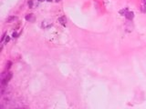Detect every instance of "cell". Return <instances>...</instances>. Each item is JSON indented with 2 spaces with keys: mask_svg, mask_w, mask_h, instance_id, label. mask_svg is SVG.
Returning a JSON list of instances; mask_svg holds the SVG:
<instances>
[{
  "mask_svg": "<svg viewBox=\"0 0 146 109\" xmlns=\"http://www.w3.org/2000/svg\"><path fill=\"white\" fill-rule=\"evenodd\" d=\"M12 78V73L10 72H4L1 74V85L2 86H6L10 79Z\"/></svg>",
  "mask_w": 146,
  "mask_h": 109,
  "instance_id": "6da1fadb",
  "label": "cell"
},
{
  "mask_svg": "<svg viewBox=\"0 0 146 109\" xmlns=\"http://www.w3.org/2000/svg\"><path fill=\"white\" fill-rule=\"evenodd\" d=\"M58 22H59V24H60L62 26H67V18L65 16H60L58 18Z\"/></svg>",
  "mask_w": 146,
  "mask_h": 109,
  "instance_id": "7a4b0ae2",
  "label": "cell"
},
{
  "mask_svg": "<svg viewBox=\"0 0 146 109\" xmlns=\"http://www.w3.org/2000/svg\"><path fill=\"white\" fill-rule=\"evenodd\" d=\"M125 17L127 18V19H129V20H131L132 18L134 17V14L133 12H131V11H128L126 14H125Z\"/></svg>",
  "mask_w": 146,
  "mask_h": 109,
  "instance_id": "3957f363",
  "label": "cell"
},
{
  "mask_svg": "<svg viewBox=\"0 0 146 109\" xmlns=\"http://www.w3.org/2000/svg\"><path fill=\"white\" fill-rule=\"evenodd\" d=\"M25 18L27 21H30V22H34V20H35V16L33 14H29V15L26 16Z\"/></svg>",
  "mask_w": 146,
  "mask_h": 109,
  "instance_id": "277c9868",
  "label": "cell"
},
{
  "mask_svg": "<svg viewBox=\"0 0 146 109\" xmlns=\"http://www.w3.org/2000/svg\"><path fill=\"white\" fill-rule=\"evenodd\" d=\"M17 20V16H8V18L7 19V23H12V22H15Z\"/></svg>",
  "mask_w": 146,
  "mask_h": 109,
  "instance_id": "5b68a950",
  "label": "cell"
},
{
  "mask_svg": "<svg viewBox=\"0 0 146 109\" xmlns=\"http://www.w3.org/2000/svg\"><path fill=\"white\" fill-rule=\"evenodd\" d=\"M51 26V22L48 20H44L42 22V27H48Z\"/></svg>",
  "mask_w": 146,
  "mask_h": 109,
  "instance_id": "8992f818",
  "label": "cell"
},
{
  "mask_svg": "<svg viewBox=\"0 0 146 109\" xmlns=\"http://www.w3.org/2000/svg\"><path fill=\"white\" fill-rule=\"evenodd\" d=\"M29 7H33V1H32V0H29Z\"/></svg>",
  "mask_w": 146,
  "mask_h": 109,
  "instance_id": "52a82bcc",
  "label": "cell"
},
{
  "mask_svg": "<svg viewBox=\"0 0 146 109\" xmlns=\"http://www.w3.org/2000/svg\"><path fill=\"white\" fill-rule=\"evenodd\" d=\"M10 66H11V62L9 61V63L7 64V69H9V68H10Z\"/></svg>",
  "mask_w": 146,
  "mask_h": 109,
  "instance_id": "ba28073f",
  "label": "cell"
},
{
  "mask_svg": "<svg viewBox=\"0 0 146 109\" xmlns=\"http://www.w3.org/2000/svg\"><path fill=\"white\" fill-rule=\"evenodd\" d=\"M9 39H10V38H9V36H7V38H6V42H8Z\"/></svg>",
  "mask_w": 146,
  "mask_h": 109,
  "instance_id": "9c48e42d",
  "label": "cell"
},
{
  "mask_svg": "<svg viewBox=\"0 0 146 109\" xmlns=\"http://www.w3.org/2000/svg\"><path fill=\"white\" fill-rule=\"evenodd\" d=\"M143 3H144V5H145V6H146V0H143Z\"/></svg>",
  "mask_w": 146,
  "mask_h": 109,
  "instance_id": "30bf717a",
  "label": "cell"
},
{
  "mask_svg": "<svg viewBox=\"0 0 146 109\" xmlns=\"http://www.w3.org/2000/svg\"><path fill=\"white\" fill-rule=\"evenodd\" d=\"M38 1H39V2H42V1H44V0H38Z\"/></svg>",
  "mask_w": 146,
  "mask_h": 109,
  "instance_id": "8fae6325",
  "label": "cell"
},
{
  "mask_svg": "<svg viewBox=\"0 0 146 109\" xmlns=\"http://www.w3.org/2000/svg\"><path fill=\"white\" fill-rule=\"evenodd\" d=\"M47 1H48V2H51V1H52V0H47Z\"/></svg>",
  "mask_w": 146,
  "mask_h": 109,
  "instance_id": "7c38bea8",
  "label": "cell"
},
{
  "mask_svg": "<svg viewBox=\"0 0 146 109\" xmlns=\"http://www.w3.org/2000/svg\"><path fill=\"white\" fill-rule=\"evenodd\" d=\"M56 1H57V2H58V1H60V0H56Z\"/></svg>",
  "mask_w": 146,
  "mask_h": 109,
  "instance_id": "4fadbf2b",
  "label": "cell"
},
{
  "mask_svg": "<svg viewBox=\"0 0 146 109\" xmlns=\"http://www.w3.org/2000/svg\"><path fill=\"white\" fill-rule=\"evenodd\" d=\"M15 109H22V108H15Z\"/></svg>",
  "mask_w": 146,
  "mask_h": 109,
  "instance_id": "5bb4252c",
  "label": "cell"
}]
</instances>
